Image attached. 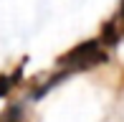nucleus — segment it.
<instances>
[{
  "label": "nucleus",
  "instance_id": "7ed1b4c3",
  "mask_svg": "<svg viewBox=\"0 0 124 122\" xmlns=\"http://www.w3.org/2000/svg\"><path fill=\"white\" fill-rule=\"evenodd\" d=\"M0 84H5V92H8V87H10V79H5V81H0ZM3 92V89H0Z\"/></svg>",
  "mask_w": 124,
  "mask_h": 122
},
{
  "label": "nucleus",
  "instance_id": "f03ea898",
  "mask_svg": "<svg viewBox=\"0 0 124 122\" xmlns=\"http://www.w3.org/2000/svg\"><path fill=\"white\" fill-rule=\"evenodd\" d=\"M3 122H20V107H13L8 114H3Z\"/></svg>",
  "mask_w": 124,
  "mask_h": 122
},
{
  "label": "nucleus",
  "instance_id": "f257e3e1",
  "mask_svg": "<svg viewBox=\"0 0 124 122\" xmlns=\"http://www.w3.org/2000/svg\"><path fill=\"white\" fill-rule=\"evenodd\" d=\"M101 61H106V51L101 48V41H86L81 46H76L66 59H61V74L53 76V81L63 79V76L74 74V71L91 69V66L101 64Z\"/></svg>",
  "mask_w": 124,
  "mask_h": 122
}]
</instances>
